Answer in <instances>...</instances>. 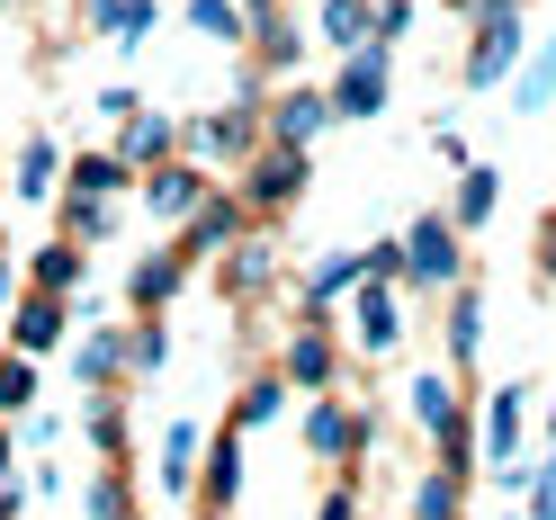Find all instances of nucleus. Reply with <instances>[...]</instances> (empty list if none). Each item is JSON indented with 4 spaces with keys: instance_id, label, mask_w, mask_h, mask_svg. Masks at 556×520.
<instances>
[{
    "instance_id": "obj_1",
    "label": "nucleus",
    "mask_w": 556,
    "mask_h": 520,
    "mask_svg": "<svg viewBox=\"0 0 556 520\" xmlns=\"http://www.w3.org/2000/svg\"><path fill=\"white\" fill-rule=\"evenodd\" d=\"M395 252H404V288H422V296H448V288L467 279V233L448 225L440 206H431V216H413V225L395 233Z\"/></svg>"
},
{
    "instance_id": "obj_2",
    "label": "nucleus",
    "mask_w": 556,
    "mask_h": 520,
    "mask_svg": "<svg viewBox=\"0 0 556 520\" xmlns=\"http://www.w3.org/2000/svg\"><path fill=\"white\" fill-rule=\"evenodd\" d=\"M530 386H494L484 395V422H476V467L503 484V494H520L530 484V467H520V431H530V404H520Z\"/></svg>"
},
{
    "instance_id": "obj_3",
    "label": "nucleus",
    "mask_w": 556,
    "mask_h": 520,
    "mask_svg": "<svg viewBox=\"0 0 556 520\" xmlns=\"http://www.w3.org/2000/svg\"><path fill=\"white\" fill-rule=\"evenodd\" d=\"M387 54H395V46H377V37L341 54V73H332V90H324V99H332V117L368 126L377 109H387V90H395V63H387Z\"/></svg>"
},
{
    "instance_id": "obj_4",
    "label": "nucleus",
    "mask_w": 556,
    "mask_h": 520,
    "mask_svg": "<svg viewBox=\"0 0 556 520\" xmlns=\"http://www.w3.org/2000/svg\"><path fill=\"white\" fill-rule=\"evenodd\" d=\"M305 180H315V162H305L296 144H269V153H252V170H242V216H278V206H296L305 198Z\"/></svg>"
},
{
    "instance_id": "obj_5",
    "label": "nucleus",
    "mask_w": 556,
    "mask_h": 520,
    "mask_svg": "<svg viewBox=\"0 0 556 520\" xmlns=\"http://www.w3.org/2000/svg\"><path fill=\"white\" fill-rule=\"evenodd\" d=\"M332 368H341L332 315H324V305H296V332H288V359H278V377H288V386H305V395H324Z\"/></svg>"
},
{
    "instance_id": "obj_6",
    "label": "nucleus",
    "mask_w": 556,
    "mask_h": 520,
    "mask_svg": "<svg viewBox=\"0 0 556 520\" xmlns=\"http://www.w3.org/2000/svg\"><path fill=\"white\" fill-rule=\"evenodd\" d=\"M324 126H332V99L315 81H278L269 109H261V135H269V144H296V153H315Z\"/></svg>"
},
{
    "instance_id": "obj_7",
    "label": "nucleus",
    "mask_w": 556,
    "mask_h": 520,
    "mask_svg": "<svg viewBox=\"0 0 556 520\" xmlns=\"http://www.w3.org/2000/svg\"><path fill=\"white\" fill-rule=\"evenodd\" d=\"M341 324H351V341H359L368 359H387L395 341H404V305H395V279H351V315H341Z\"/></svg>"
},
{
    "instance_id": "obj_8",
    "label": "nucleus",
    "mask_w": 556,
    "mask_h": 520,
    "mask_svg": "<svg viewBox=\"0 0 556 520\" xmlns=\"http://www.w3.org/2000/svg\"><path fill=\"white\" fill-rule=\"evenodd\" d=\"M180 144H189V162H242V153H261V109L189 117V126H180Z\"/></svg>"
},
{
    "instance_id": "obj_9",
    "label": "nucleus",
    "mask_w": 556,
    "mask_h": 520,
    "mask_svg": "<svg viewBox=\"0 0 556 520\" xmlns=\"http://www.w3.org/2000/svg\"><path fill=\"white\" fill-rule=\"evenodd\" d=\"M63 324H73V296H46V288H27V279H18V296H10V351L46 359L54 341H63Z\"/></svg>"
},
{
    "instance_id": "obj_10",
    "label": "nucleus",
    "mask_w": 556,
    "mask_h": 520,
    "mask_svg": "<svg viewBox=\"0 0 556 520\" xmlns=\"http://www.w3.org/2000/svg\"><path fill=\"white\" fill-rule=\"evenodd\" d=\"M530 54V37H520V10L503 18H476V46H467V90H503V73Z\"/></svg>"
},
{
    "instance_id": "obj_11",
    "label": "nucleus",
    "mask_w": 556,
    "mask_h": 520,
    "mask_svg": "<svg viewBox=\"0 0 556 520\" xmlns=\"http://www.w3.org/2000/svg\"><path fill=\"white\" fill-rule=\"evenodd\" d=\"M135 189H144V216H162V225H180L189 216V206L206 198V189H216V180H206V162H153V180H135Z\"/></svg>"
},
{
    "instance_id": "obj_12",
    "label": "nucleus",
    "mask_w": 556,
    "mask_h": 520,
    "mask_svg": "<svg viewBox=\"0 0 556 520\" xmlns=\"http://www.w3.org/2000/svg\"><path fill=\"white\" fill-rule=\"evenodd\" d=\"M180 225H189V233H180V261L198 269L206 252H225V242L242 233V198H216V189H206V198L189 206V216H180Z\"/></svg>"
},
{
    "instance_id": "obj_13",
    "label": "nucleus",
    "mask_w": 556,
    "mask_h": 520,
    "mask_svg": "<svg viewBox=\"0 0 556 520\" xmlns=\"http://www.w3.org/2000/svg\"><path fill=\"white\" fill-rule=\"evenodd\" d=\"M413 404V422H422L431 440H448V431H467V413H458V368H422V377H413V386H404Z\"/></svg>"
},
{
    "instance_id": "obj_14",
    "label": "nucleus",
    "mask_w": 556,
    "mask_h": 520,
    "mask_svg": "<svg viewBox=\"0 0 556 520\" xmlns=\"http://www.w3.org/2000/svg\"><path fill=\"white\" fill-rule=\"evenodd\" d=\"M18 279H27V288H46V296H81V279H90V252H81L73 233H63V242H37Z\"/></svg>"
},
{
    "instance_id": "obj_15",
    "label": "nucleus",
    "mask_w": 556,
    "mask_h": 520,
    "mask_svg": "<svg viewBox=\"0 0 556 520\" xmlns=\"http://www.w3.org/2000/svg\"><path fill=\"white\" fill-rule=\"evenodd\" d=\"M198 458H206V467H198V503H216V511H233V494H242V431L225 422L216 440L198 448Z\"/></svg>"
},
{
    "instance_id": "obj_16",
    "label": "nucleus",
    "mask_w": 556,
    "mask_h": 520,
    "mask_svg": "<svg viewBox=\"0 0 556 520\" xmlns=\"http://www.w3.org/2000/svg\"><path fill=\"white\" fill-rule=\"evenodd\" d=\"M81 27H99V37H109V46H144L153 37V27H162V10H153V0H81Z\"/></svg>"
},
{
    "instance_id": "obj_17",
    "label": "nucleus",
    "mask_w": 556,
    "mask_h": 520,
    "mask_svg": "<svg viewBox=\"0 0 556 520\" xmlns=\"http://www.w3.org/2000/svg\"><path fill=\"white\" fill-rule=\"evenodd\" d=\"M305 448H315L324 467H341L351 448H368V422H359L351 404H315V413H305Z\"/></svg>"
},
{
    "instance_id": "obj_18",
    "label": "nucleus",
    "mask_w": 556,
    "mask_h": 520,
    "mask_svg": "<svg viewBox=\"0 0 556 520\" xmlns=\"http://www.w3.org/2000/svg\"><path fill=\"white\" fill-rule=\"evenodd\" d=\"M117 126H126V144H117V162H126V170H153L170 144H180V126H170L162 109H144V99H135V109H126Z\"/></svg>"
},
{
    "instance_id": "obj_19",
    "label": "nucleus",
    "mask_w": 556,
    "mask_h": 520,
    "mask_svg": "<svg viewBox=\"0 0 556 520\" xmlns=\"http://www.w3.org/2000/svg\"><path fill=\"white\" fill-rule=\"evenodd\" d=\"M180 288H189V261H180V242H170V252H153V261H135V269H126V296L144 305V315H162V305L180 296Z\"/></svg>"
},
{
    "instance_id": "obj_20",
    "label": "nucleus",
    "mask_w": 556,
    "mask_h": 520,
    "mask_svg": "<svg viewBox=\"0 0 556 520\" xmlns=\"http://www.w3.org/2000/svg\"><path fill=\"white\" fill-rule=\"evenodd\" d=\"M242 46H261V63H269V73H296V63H305V27H296V10H261Z\"/></svg>"
},
{
    "instance_id": "obj_21",
    "label": "nucleus",
    "mask_w": 556,
    "mask_h": 520,
    "mask_svg": "<svg viewBox=\"0 0 556 520\" xmlns=\"http://www.w3.org/2000/svg\"><path fill=\"white\" fill-rule=\"evenodd\" d=\"M73 377H81L90 395H109L117 377H126V332H117V324H99V332L81 341V351H73Z\"/></svg>"
},
{
    "instance_id": "obj_22",
    "label": "nucleus",
    "mask_w": 556,
    "mask_h": 520,
    "mask_svg": "<svg viewBox=\"0 0 556 520\" xmlns=\"http://www.w3.org/2000/svg\"><path fill=\"white\" fill-rule=\"evenodd\" d=\"M494 206H503V180H494L484 162H458V198H448V225H458V233H476L484 216H494Z\"/></svg>"
},
{
    "instance_id": "obj_23",
    "label": "nucleus",
    "mask_w": 556,
    "mask_h": 520,
    "mask_svg": "<svg viewBox=\"0 0 556 520\" xmlns=\"http://www.w3.org/2000/svg\"><path fill=\"white\" fill-rule=\"evenodd\" d=\"M476 351H484V296L458 279L448 288V368H476Z\"/></svg>"
},
{
    "instance_id": "obj_24",
    "label": "nucleus",
    "mask_w": 556,
    "mask_h": 520,
    "mask_svg": "<svg viewBox=\"0 0 556 520\" xmlns=\"http://www.w3.org/2000/svg\"><path fill=\"white\" fill-rule=\"evenodd\" d=\"M63 189H73V198H126L135 170L117 153H73V162H63Z\"/></svg>"
},
{
    "instance_id": "obj_25",
    "label": "nucleus",
    "mask_w": 556,
    "mask_h": 520,
    "mask_svg": "<svg viewBox=\"0 0 556 520\" xmlns=\"http://www.w3.org/2000/svg\"><path fill=\"white\" fill-rule=\"evenodd\" d=\"M503 81H511V109H520V117H539L547 99H556V37H547L539 54H520V63H511Z\"/></svg>"
},
{
    "instance_id": "obj_26",
    "label": "nucleus",
    "mask_w": 556,
    "mask_h": 520,
    "mask_svg": "<svg viewBox=\"0 0 556 520\" xmlns=\"http://www.w3.org/2000/svg\"><path fill=\"white\" fill-rule=\"evenodd\" d=\"M225 252H233V261H225V288H233V296H252V288H269V279H278V242H269V233H252V242L233 233Z\"/></svg>"
},
{
    "instance_id": "obj_27",
    "label": "nucleus",
    "mask_w": 556,
    "mask_h": 520,
    "mask_svg": "<svg viewBox=\"0 0 556 520\" xmlns=\"http://www.w3.org/2000/svg\"><path fill=\"white\" fill-rule=\"evenodd\" d=\"M198 448H206L198 422H170L162 431V484H170V494H189V484H198Z\"/></svg>"
},
{
    "instance_id": "obj_28",
    "label": "nucleus",
    "mask_w": 556,
    "mask_h": 520,
    "mask_svg": "<svg viewBox=\"0 0 556 520\" xmlns=\"http://www.w3.org/2000/svg\"><path fill=\"white\" fill-rule=\"evenodd\" d=\"M189 27H198V37H216V46L233 54L242 37H252V10H242V0H189Z\"/></svg>"
},
{
    "instance_id": "obj_29",
    "label": "nucleus",
    "mask_w": 556,
    "mask_h": 520,
    "mask_svg": "<svg viewBox=\"0 0 556 520\" xmlns=\"http://www.w3.org/2000/svg\"><path fill=\"white\" fill-rule=\"evenodd\" d=\"M368 10H377V0H315L324 46H341V54H351V46H368Z\"/></svg>"
},
{
    "instance_id": "obj_30",
    "label": "nucleus",
    "mask_w": 556,
    "mask_h": 520,
    "mask_svg": "<svg viewBox=\"0 0 556 520\" xmlns=\"http://www.w3.org/2000/svg\"><path fill=\"white\" fill-rule=\"evenodd\" d=\"M458 503H467V475L458 467H440V475L413 484V520H458Z\"/></svg>"
},
{
    "instance_id": "obj_31",
    "label": "nucleus",
    "mask_w": 556,
    "mask_h": 520,
    "mask_svg": "<svg viewBox=\"0 0 556 520\" xmlns=\"http://www.w3.org/2000/svg\"><path fill=\"white\" fill-rule=\"evenodd\" d=\"M27 404H37V359H27V351H0V422H18Z\"/></svg>"
},
{
    "instance_id": "obj_32",
    "label": "nucleus",
    "mask_w": 556,
    "mask_h": 520,
    "mask_svg": "<svg viewBox=\"0 0 556 520\" xmlns=\"http://www.w3.org/2000/svg\"><path fill=\"white\" fill-rule=\"evenodd\" d=\"M278 413H288V377H252L242 404H233V431H261V422H278Z\"/></svg>"
},
{
    "instance_id": "obj_33",
    "label": "nucleus",
    "mask_w": 556,
    "mask_h": 520,
    "mask_svg": "<svg viewBox=\"0 0 556 520\" xmlns=\"http://www.w3.org/2000/svg\"><path fill=\"white\" fill-rule=\"evenodd\" d=\"M63 225H73V242H109L117 233V198H73L63 189Z\"/></svg>"
},
{
    "instance_id": "obj_34",
    "label": "nucleus",
    "mask_w": 556,
    "mask_h": 520,
    "mask_svg": "<svg viewBox=\"0 0 556 520\" xmlns=\"http://www.w3.org/2000/svg\"><path fill=\"white\" fill-rule=\"evenodd\" d=\"M63 180V153L46 144V135H27V153H18V198H54Z\"/></svg>"
},
{
    "instance_id": "obj_35",
    "label": "nucleus",
    "mask_w": 556,
    "mask_h": 520,
    "mask_svg": "<svg viewBox=\"0 0 556 520\" xmlns=\"http://www.w3.org/2000/svg\"><path fill=\"white\" fill-rule=\"evenodd\" d=\"M351 279H359V252H324V261H315V279H305V305L351 296Z\"/></svg>"
},
{
    "instance_id": "obj_36",
    "label": "nucleus",
    "mask_w": 556,
    "mask_h": 520,
    "mask_svg": "<svg viewBox=\"0 0 556 520\" xmlns=\"http://www.w3.org/2000/svg\"><path fill=\"white\" fill-rule=\"evenodd\" d=\"M81 520H126V475H117V467L81 484Z\"/></svg>"
},
{
    "instance_id": "obj_37",
    "label": "nucleus",
    "mask_w": 556,
    "mask_h": 520,
    "mask_svg": "<svg viewBox=\"0 0 556 520\" xmlns=\"http://www.w3.org/2000/svg\"><path fill=\"white\" fill-rule=\"evenodd\" d=\"M162 359H170V332H162V315H153V324H135V332H126V368H144V377H153Z\"/></svg>"
},
{
    "instance_id": "obj_38",
    "label": "nucleus",
    "mask_w": 556,
    "mask_h": 520,
    "mask_svg": "<svg viewBox=\"0 0 556 520\" xmlns=\"http://www.w3.org/2000/svg\"><path fill=\"white\" fill-rule=\"evenodd\" d=\"M90 440L109 448V458L126 448V413H117V386H109V395H90Z\"/></svg>"
},
{
    "instance_id": "obj_39",
    "label": "nucleus",
    "mask_w": 556,
    "mask_h": 520,
    "mask_svg": "<svg viewBox=\"0 0 556 520\" xmlns=\"http://www.w3.org/2000/svg\"><path fill=\"white\" fill-rule=\"evenodd\" d=\"M530 520H556V448L530 467Z\"/></svg>"
},
{
    "instance_id": "obj_40",
    "label": "nucleus",
    "mask_w": 556,
    "mask_h": 520,
    "mask_svg": "<svg viewBox=\"0 0 556 520\" xmlns=\"http://www.w3.org/2000/svg\"><path fill=\"white\" fill-rule=\"evenodd\" d=\"M359 279H404V252H395V242H368V252H359Z\"/></svg>"
},
{
    "instance_id": "obj_41",
    "label": "nucleus",
    "mask_w": 556,
    "mask_h": 520,
    "mask_svg": "<svg viewBox=\"0 0 556 520\" xmlns=\"http://www.w3.org/2000/svg\"><path fill=\"white\" fill-rule=\"evenodd\" d=\"M54 431H63V422H54V413H37V404H27V413H18V440H27V448H46Z\"/></svg>"
},
{
    "instance_id": "obj_42",
    "label": "nucleus",
    "mask_w": 556,
    "mask_h": 520,
    "mask_svg": "<svg viewBox=\"0 0 556 520\" xmlns=\"http://www.w3.org/2000/svg\"><path fill=\"white\" fill-rule=\"evenodd\" d=\"M315 520H359V494H351V484H332V494H324V511Z\"/></svg>"
},
{
    "instance_id": "obj_43",
    "label": "nucleus",
    "mask_w": 556,
    "mask_h": 520,
    "mask_svg": "<svg viewBox=\"0 0 556 520\" xmlns=\"http://www.w3.org/2000/svg\"><path fill=\"white\" fill-rule=\"evenodd\" d=\"M539 279H556V216L539 225Z\"/></svg>"
},
{
    "instance_id": "obj_44",
    "label": "nucleus",
    "mask_w": 556,
    "mask_h": 520,
    "mask_svg": "<svg viewBox=\"0 0 556 520\" xmlns=\"http://www.w3.org/2000/svg\"><path fill=\"white\" fill-rule=\"evenodd\" d=\"M458 10H467V27H476V18H503V10H520V0H458Z\"/></svg>"
},
{
    "instance_id": "obj_45",
    "label": "nucleus",
    "mask_w": 556,
    "mask_h": 520,
    "mask_svg": "<svg viewBox=\"0 0 556 520\" xmlns=\"http://www.w3.org/2000/svg\"><path fill=\"white\" fill-rule=\"evenodd\" d=\"M18 503H27V484H18V475H0V520H18Z\"/></svg>"
},
{
    "instance_id": "obj_46",
    "label": "nucleus",
    "mask_w": 556,
    "mask_h": 520,
    "mask_svg": "<svg viewBox=\"0 0 556 520\" xmlns=\"http://www.w3.org/2000/svg\"><path fill=\"white\" fill-rule=\"evenodd\" d=\"M10 296H18V261L0 252V305H10Z\"/></svg>"
},
{
    "instance_id": "obj_47",
    "label": "nucleus",
    "mask_w": 556,
    "mask_h": 520,
    "mask_svg": "<svg viewBox=\"0 0 556 520\" xmlns=\"http://www.w3.org/2000/svg\"><path fill=\"white\" fill-rule=\"evenodd\" d=\"M10 467H18V458H10V422H0V475H10Z\"/></svg>"
},
{
    "instance_id": "obj_48",
    "label": "nucleus",
    "mask_w": 556,
    "mask_h": 520,
    "mask_svg": "<svg viewBox=\"0 0 556 520\" xmlns=\"http://www.w3.org/2000/svg\"><path fill=\"white\" fill-rule=\"evenodd\" d=\"M198 520H233V511H216V503H198Z\"/></svg>"
},
{
    "instance_id": "obj_49",
    "label": "nucleus",
    "mask_w": 556,
    "mask_h": 520,
    "mask_svg": "<svg viewBox=\"0 0 556 520\" xmlns=\"http://www.w3.org/2000/svg\"><path fill=\"white\" fill-rule=\"evenodd\" d=\"M242 10H252V18H261V10H278V0H242Z\"/></svg>"
},
{
    "instance_id": "obj_50",
    "label": "nucleus",
    "mask_w": 556,
    "mask_h": 520,
    "mask_svg": "<svg viewBox=\"0 0 556 520\" xmlns=\"http://www.w3.org/2000/svg\"><path fill=\"white\" fill-rule=\"evenodd\" d=\"M547 431H556V404H547Z\"/></svg>"
},
{
    "instance_id": "obj_51",
    "label": "nucleus",
    "mask_w": 556,
    "mask_h": 520,
    "mask_svg": "<svg viewBox=\"0 0 556 520\" xmlns=\"http://www.w3.org/2000/svg\"><path fill=\"white\" fill-rule=\"evenodd\" d=\"M126 520H135V511H126Z\"/></svg>"
}]
</instances>
